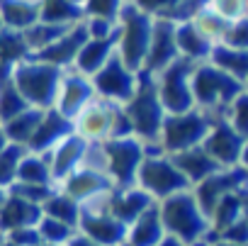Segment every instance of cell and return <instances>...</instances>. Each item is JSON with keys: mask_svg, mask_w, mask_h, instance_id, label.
<instances>
[{"mask_svg": "<svg viewBox=\"0 0 248 246\" xmlns=\"http://www.w3.org/2000/svg\"><path fill=\"white\" fill-rule=\"evenodd\" d=\"M141 173H144V180L149 183V188L156 190L158 195H170V193L178 188L175 180H178V183H185V178L180 176V171L173 168V164H161V161L146 164ZM173 195H175V193H173Z\"/></svg>", "mask_w": 248, "mask_h": 246, "instance_id": "7a4b0ae2", "label": "cell"}, {"mask_svg": "<svg viewBox=\"0 0 248 246\" xmlns=\"http://www.w3.org/2000/svg\"><path fill=\"white\" fill-rule=\"evenodd\" d=\"M3 202H5V193H3V188H0V207H3Z\"/></svg>", "mask_w": 248, "mask_h": 246, "instance_id": "8992f818", "label": "cell"}, {"mask_svg": "<svg viewBox=\"0 0 248 246\" xmlns=\"http://www.w3.org/2000/svg\"><path fill=\"white\" fill-rule=\"evenodd\" d=\"M117 149L119 154H112V161H114V173H132L134 166H137V159H134V147L129 142H117Z\"/></svg>", "mask_w": 248, "mask_h": 246, "instance_id": "5b68a950", "label": "cell"}, {"mask_svg": "<svg viewBox=\"0 0 248 246\" xmlns=\"http://www.w3.org/2000/svg\"><path fill=\"white\" fill-rule=\"evenodd\" d=\"M163 246H178V244H175V241H173V239H168V241H166V244H163Z\"/></svg>", "mask_w": 248, "mask_h": 246, "instance_id": "52a82bcc", "label": "cell"}, {"mask_svg": "<svg viewBox=\"0 0 248 246\" xmlns=\"http://www.w3.org/2000/svg\"><path fill=\"white\" fill-rule=\"evenodd\" d=\"M190 132L195 137H202L204 134V119H197L192 117V112L183 115V117H175L170 125H168V147L173 149H187L195 139L190 137Z\"/></svg>", "mask_w": 248, "mask_h": 246, "instance_id": "3957f363", "label": "cell"}, {"mask_svg": "<svg viewBox=\"0 0 248 246\" xmlns=\"http://www.w3.org/2000/svg\"><path fill=\"white\" fill-rule=\"evenodd\" d=\"M20 161H22V147L5 144V149L0 151V188L15 180Z\"/></svg>", "mask_w": 248, "mask_h": 246, "instance_id": "277c9868", "label": "cell"}, {"mask_svg": "<svg viewBox=\"0 0 248 246\" xmlns=\"http://www.w3.org/2000/svg\"><path fill=\"white\" fill-rule=\"evenodd\" d=\"M78 115V130L83 132V137H105L114 127V115L102 105H88Z\"/></svg>", "mask_w": 248, "mask_h": 246, "instance_id": "6da1fadb", "label": "cell"}]
</instances>
